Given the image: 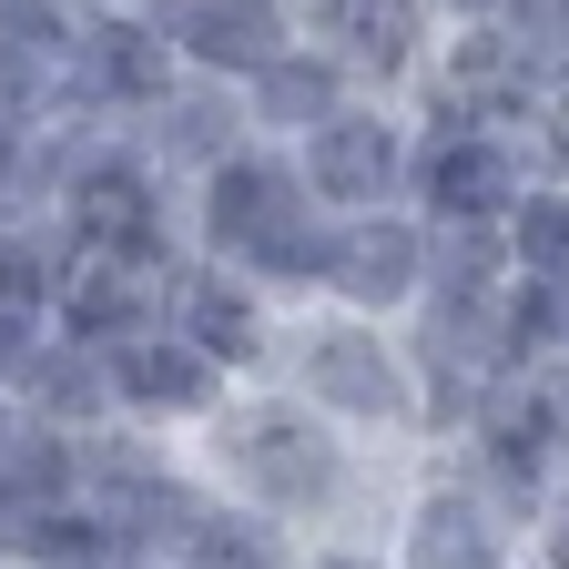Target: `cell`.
Masks as SVG:
<instances>
[{"instance_id": "obj_12", "label": "cell", "mask_w": 569, "mask_h": 569, "mask_svg": "<svg viewBox=\"0 0 569 569\" xmlns=\"http://www.w3.org/2000/svg\"><path fill=\"white\" fill-rule=\"evenodd\" d=\"M142 21L173 41L183 71L203 82H254V71L296 41V0H142Z\"/></svg>"}, {"instance_id": "obj_19", "label": "cell", "mask_w": 569, "mask_h": 569, "mask_svg": "<svg viewBox=\"0 0 569 569\" xmlns=\"http://www.w3.org/2000/svg\"><path fill=\"white\" fill-rule=\"evenodd\" d=\"M0 498H11L21 519L71 509V498H82V438H61V427L21 417V427H11V448H0Z\"/></svg>"}, {"instance_id": "obj_10", "label": "cell", "mask_w": 569, "mask_h": 569, "mask_svg": "<svg viewBox=\"0 0 569 569\" xmlns=\"http://www.w3.org/2000/svg\"><path fill=\"white\" fill-rule=\"evenodd\" d=\"M296 203H306V183L284 163V142H244V153H224L203 183H183V244L213 254V264H244V244L274 213H296Z\"/></svg>"}, {"instance_id": "obj_2", "label": "cell", "mask_w": 569, "mask_h": 569, "mask_svg": "<svg viewBox=\"0 0 569 569\" xmlns=\"http://www.w3.org/2000/svg\"><path fill=\"white\" fill-rule=\"evenodd\" d=\"M254 387L306 397L326 427L367 448H417V367H407V336L377 316H346V306H284L274 316V356Z\"/></svg>"}, {"instance_id": "obj_24", "label": "cell", "mask_w": 569, "mask_h": 569, "mask_svg": "<svg viewBox=\"0 0 569 569\" xmlns=\"http://www.w3.org/2000/svg\"><path fill=\"white\" fill-rule=\"evenodd\" d=\"M296 569H397L377 539H296Z\"/></svg>"}, {"instance_id": "obj_8", "label": "cell", "mask_w": 569, "mask_h": 569, "mask_svg": "<svg viewBox=\"0 0 569 569\" xmlns=\"http://www.w3.org/2000/svg\"><path fill=\"white\" fill-rule=\"evenodd\" d=\"M173 82H183V61L142 11H82V41L61 61V102L82 122H142Z\"/></svg>"}, {"instance_id": "obj_5", "label": "cell", "mask_w": 569, "mask_h": 569, "mask_svg": "<svg viewBox=\"0 0 569 569\" xmlns=\"http://www.w3.org/2000/svg\"><path fill=\"white\" fill-rule=\"evenodd\" d=\"M407 142H417L407 102H367V92H356L306 142H284V163H296L306 203H326V213H377V203H407Z\"/></svg>"}, {"instance_id": "obj_25", "label": "cell", "mask_w": 569, "mask_h": 569, "mask_svg": "<svg viewBox=\"0 0 569 569\" xmlns=\"http://www.w3.org/2000/svg\"><path fill=\"white\" fill-rule=\"evenodd\" d=\"M427 11H438V31H458V21H509L519 0H427Z\"/></svg>"}, {"instance_id": "obj_26", "label": "cell", "mask_w": 569, "mask_h": 569, "mask_svg": "<svg viewBox=\"0 0 569 569\" xmlns=\"http://www.w3.org/2000/svg\"><path fill=\"white\" fill-rule=\"evenodd\" d=\"M11 427H21V397H0V448H11Z\"/></svg>"}, {"instance_id": "obj_13", "label": "cell", "mask_w": 569, "mask_h": 569, "mask_svg": "<svg viewBox=\"0 0 569 569\" xmlns=\"http://www.w3.org/2000/svg\"><path fill=\"white\" fill-rule=\"evenodd\" d=\"M122 132L142 142V163H153L173 193H183V183H203L224 153H244V142H254L244 92H234V82H203V71H183V82H173L153 112H142V122H122Z\"/></svg>"}, {"instance_id": "obj_20", "label": "cell", "mask_w": 569, "mask_h": 569, "mask_svg": "<svg viewBox=\"0 0 569 569\" xmlns=\"http://www.w3.org/2000/svg\"><path fill=\"white\" fill-rule=\"evenodd\" d=\"M509 274H539V284H569V183H529L519 203H509Z\"/></svg>"}, {"instance_id": "obj_17", "label": "cell", "mask_w": 569, "mask_h": 569, "mask_svg": "<svg viewBox=\"0 0 569 569\" xmlns=\"http://www.w3.org/2000/svg\"><path fill=\"white\" fill-rule=\"evenodd\" d=\"M21 417L61 427V438H92V427H112V377H102V356L51 336V346L31 356V377H21Z\"/></svg>"}, {"instance_id": "obj_23", "label": "cell", "mask_w": 569, "mask_h": 569, "mask_svg": "<svg viewBox=\"0 0 569 569\" xmlns=\"http://www.w3.org/2000/svg\"><path fill=\"white\" fill-rule=\"evenodd\" d=\"M51 346V326L41 316H0V397H21V377H31V356Z\"/></svg>"}, {"instance_id": "obj_16", "label": "cell", "mask_w": 569, "mask_h": 569, "mask_svg": "<svg viewBox=\"0 0 569 569\" xmlns=\"http://www.w3.org/2000/svg\"><path fill=\"white\" fill-rule=\"evenodd\" d=\"M336 234H346V213L296 203V213H274V224L244 244V274L264 284L274 306H316V296H326V274H336Z\"/></svg>"}, {"instance_id": "obj_4", "label": "cell", "mask_w": 569, "mask_h": 569, "mask_svg": "<svg viewBox=\"0 0 569 569\" xmlns=\"http://www.w3.org/2000/svg\"><path fill=\"white\" fill-rule=\"evenodd\" d=\"M387 559L397 569H519V519L448 448H417V468L387 498Z\"/></svg>"}, {"instance_id": "obj_14", "label": "cell", "mask_w": 569, "mask_h": 569, "mask_svg": "<svg viewBox=\"0 0 569 569\" xmlns=\"http://www.w3.org/2000/svg\"><path fill=\"white\" fill-rule=\"evenodd\" d=\"M142 326H163V274L112 264V254H71V264H61V284H51V336H61V346L112 356V346L142 336Z\"/></svg>"}, {"instance_id": "obj_7", "label": "cell", "mask_w": 569, "mask_h": 569, "mask_svg": "<svg viewBox=\"0 0 569 569\" xmlns=\"http://www.w3.org/2000/svg\"><path fill=\"white\" fill-rule=\"evenodd\" d=\"M274 296L244 274V264H213V254H183L173 274H163V326L193 346V356H213L234 387H254L264 377V356H274Z\"/></svg>"}, {"instance_id": "obj_22", "label": "cell", "mask_w": 569, "mask_h": 569, "mask_svg": "<svg viewBox=\"0 0 569 569\" xmlns=\"http://www.w3.org/2000/svg\"><path fill=\"white\" fill-rule=\"evenodd\" d=\"M51 92H61V61H41V51H21V41H0V122L41 112Z\"/></svg>"}, {"instance_id": "obj_11", "label": "cell", "mask_w": 569, "mask_h": 569, "mask_svg": "<svg viewBox=\"0 0 569 569\" xmlns=\"http://www.w3.org/2000/svg\"><path fill=\"white\" fill-rule=\"evenodd\" d=\"M417 296H427V213H417V203L346 213V234H336V274H326V306L397 326Z\"/></svg>"}, {"instance_id": "obj_9", "label": "cell", "mask_w": 569, "mask_h": 569, "mask_svg": "<svg viewBox=\"0 0 569 569\" xmlns=\"http://www.w3.org/2000/svg\"><path fill=\"white\" fill-rule=\"evenodd\" d=\"M102 377H112V417L122 427H153V438H193V427L234 397V377L213 367V356H193L173 326H142L102 356Z\"/></svg>"}, {"instance_id": "obj_21", "label": "cell", "mask_w": 569, "mask_h": 569, "mask_svg": "<svg viewBox=\"0 0 569 569\" xmlns=\"http://www.w3.org/2000/svg\"><path fill=\"white\" fill-rule=\"evenodd\" d=\"M61 264H71L61 224H0V316H41V326H51Z\"/></svg>"}, {"instance_id": "obj_3", "label": "cell", "mask_w": 569, "mask_h": 569, "mask_svg": "<svg viewBox=\"0 0 569 569\" xmlns=\"http://www.w3.org/2000/svg\"><path fill=\"white\" fill-rule=\"evenodd\" d=\"M407 203L427 224H509V203L539 183V142L519 122H468V112H427L407 102Z\"/></svg>"}, {"instance_id": "obj_1", "label": "cell", "mask_w": 569, "mask_h": 569, "mask_svg": "<svg viewBox=\"0 0 569 569\" xmlns=\"http://www.w3.org/2000/svg\"><path fill=\"white\" fill-rule=\"evenodd\" d=\"M183 448H193V468H203L213 498L274 519L284 539H367L356 519L387 509L397 478H407L397 468L407 448L346 438V427H326L306 397H284V387H234Z\"/></svg>"}, {"instance_id": "obj_15", "label": "cell", "mask_w": 569, "mask_h": 569, "mask_svg": "<svg viewBox=\"0 0 569 569\" xmlns=\"http://www.w3.org/2000/svg\"><path fill=\"white\" fill-rule=\"evenodd\" d=\"M234 92H244L254 142H306L326 112H346V102H356V82H346V71H336L316 41H284V51L254 71V82H234Z\"/></svg>"}, {"instance_id": "obj_18", "label": "cell", "mask_w": 569, "mask_h": 569, "mask_svg": "<svg viewBox=\"0 0 569 569\" xmlns=\"http://www.w3.org/2000/svg\"><path fill=\"white\" fill-rule=\"evenodd\" d=\"M173 569H296V539L254 509H234V498H203L193 529L173 539Z\"/></svg>"}, {"instance_id": "obj_6", "label": "cell", "mask_w": 569, "mask_h": 569, "mask_svg": "<svg viewBox=\"0 0 569 569\" xmlns=\"http://www.w3.org/2000/svg\"><path fill=\"white\" fill-rule=\"evenodd\" d=\"M296 41H316L367 102H407L438 51V11L427 0H296Z\"/></svg>"}]
</instances>
